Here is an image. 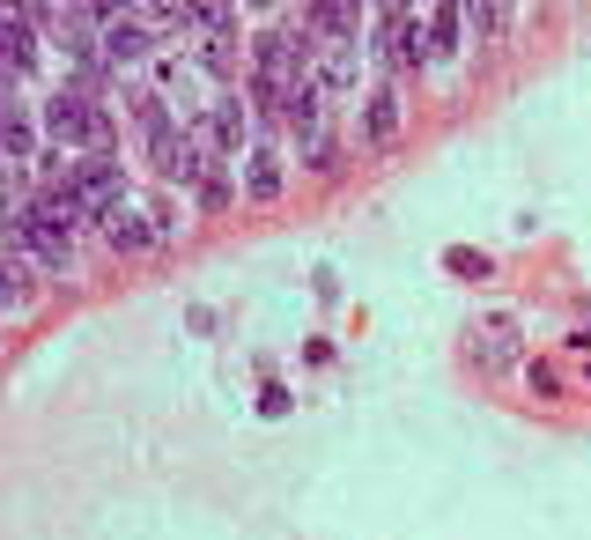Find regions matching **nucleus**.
<instances>
[{"mask_svg": "<svg viewBox=\"0 0 591 540\" xmlns=\"http://www.w3.org/2000/svg\"><path fill=\"white\" fill-rule=\"evenodd\" d=\"M466 23L473 37H503V0H466Z\"/></svg>", "mask_w": 591, "mask_h": 540, "instance_id": "nucleus-15", "label": "nucleus"}, {"mask_svg": "<svg viewBox=\"0 0 591 540\" xmlns=\"http://www.w3.org/2000/svg\"><path fill=\"white\" fill-rule=\"evenodd\" d=\"M45 134L60 148H111V119L97 97H82V89H60V97H45Z\"/></svg>", "mask_w": 591, "mask_h": 540, "instance_id": "nucleus-3", "label": "nucleus"}, {"mask_svg": "<svg viewBox=\"0 0 591 540\" xmlns=\"http://www.w3.org/2000/svg\"><path fill=\"white\" fill-rule=\"evenodd\" d=\"M200 37H207V45H200V67L230 82V74H237V37H230V30H200Z\"/></svg>", "mask_w": 591, "mask_h": 540, "instance_id": "nucleus-13", "label": "nucleus"}, {"mask_svg": "<svg viewBox=\"0 0 591 540\" xmlns=\"http://www.w3.org/2000/svg\"><path fill=\"white\" fill-rule=\"evenodd\" d=\"M362 134H370L377 148L399 134V89H392V82H385V89H370V104H362Z\"/></svg>", "mask_w": 591, "mask_h": 540, "instance_id": "nucleus-9", "label": "nucleus"}, {"mask_svg": "<svg viewBox=\"0 0 591 540\" xmlns=\"http://www.w3.org/2000/svg\"><path fill=\"white\" fill-rule=\"evenodd\" d=\"M303 163H311V171H340V148H333L326 126H318V134H303Z\"/></svg>", "mask_w": 591, "mask_h": 540, "instance_id": "nucleus-14", "label": "nucleus"}, {"mask_svg": "<svg viewBox=\"0 0 591 540\" xmlns=\"http://www.w3.org/2000/svg\"><path fill=\"white\" fill-rule=\"evenodd\" d=\"M311 52L318 45L303 30H259L252 37V97H259V111L281 119V97L311 82Z\"/></svg>", "mask_w": 591, "mask_h": 540, "instance_id": "nucleus-1", "label": "nucleus"}, {"mask_svg": "<svg viewBox=\"0 0 591 540\" xmlns=\"http://www.w3.org/2000/svg\"><path fill=\"white\" fill-rule=\"evenodd\" d=\"M37 67V23L15 0H0V74H30Z\"/></svg>", "mask_w": 591, "mask_h": 540, "instance_id": "nucleus-5", "label": "nucleus"}, {"mask_svg": "<svg viewBox=\"0 0 591 540\" xmlns=\"http://www.w3.org/2000/svg\"><path fill=\"white\" fill-rule=\"evenodd\" d=\"M97 45H104V60H141L148 52V23L141 15H111V23H97Z\"/></svg>", "mask_w": 591, "mask_h": 540, "instance_id": "nucleus-7", "label": "nucleus"}, {"mask_svg": "<svg viewBox=\"0 0 591 540\" xmlns=\"http://www.w3.org/2000/svg\"><path fill=\"white\" fill-rule=\"evenodd\" d=\"M444 267L459 274V282H481V274H488V252H466V245H451V252H444Z\"/></svg>", "mask_w": 591, "mask_h": 540, "instance_id": "nucleus-16", "label": "nucleus"}, {"mask_svg": "<svg viewBox=\"0 0 591 540\" xmlns=\"http://www.w3.org/2000/svg\"><path fill=\"white\" fill-rule=\"evenodd\" d=\"M193 8H222V0H193Z\"/></svg>", "mask_w": 591, "mask_h": 540, "instance_id": "nucleus-19", "label": "nucleus"}, {"mask_svg": "<svg viewBox=\"0 0 591 540\" xmlns=\"http://www.w3.org/2000/svg\"><path fill=\"white\" fill-rule=\"evenodd\" d=\"M244 126H252V119H244V104H237V97H215V111L193 119V141L222 163V156H237V148H244Z\"/></svg>", "mask_w": 591, "mask_h": 540, "instance_id": "nucleus-4", "label": "nucleus"}, {"mask_svg": "<svg viewBox=\"0 0 591 540\" xmlns=\"http://www.w3.org/2000/svg\"><path fill=\"white\" fill-rule=\"evenodd\" d=\"M45 171H52V185H67L74 215H104V208H119V200H126L119 156H82V163H60V156H52Z\"/></svg>", "mask_w": 591, "mask_h": 540, "instance_id": "nucleus-2", "label": "nucleus"}, {"mask_svg": "<svg viewBox=\"0 0 591 540\" xmlns=\"http://www.w3.org/2000/svg\"><path fill=\"white\" fill-rule=\"evenodd\" d=\"M318 89H326V97H348V89H355V45H326V67H318Z\"/></svg>", "mask_w": 591, "mask_h": 540, "instance_id": "nucleus-11", "label": "nucleus"}, {"mask_svg": "<svg viewBox=\"0 0 591 540\" xmlns=\"http://www.w3.org/2000/svg\"><path fill=\"white\" fill-rule=\"evenodd\" d=\"M200 208H230V178H222V163H207V178H200Z\"/></svg>", "mask_w": 591, "mask_h": 540, "instance_id": "nucleus-17", "label": "nucleus"}, {"mask_svg": "<svg viewBox=\"0 0 591 540\" xmlns=\"http://www.w3.org/2000/svg\"><path fill=\"white\" fill-rule=\"evenodd\" d=\"M473 363H481V370L518 363V319H481V326H473Z\"/></svg>", "mask_w": 591, "mask_h": 540, "instance_id": "nucleus-6", "label": "nucleus"}, {"mask_svg": "<svg viewBox=\"0 0 591 540\" xmlns=\"http://www.w3.org/2000/svg\"><path fill=\"white\" fill-rule=\"evenodd\" d=\"M104 237H111L119 252H141V245H156V230H148V222H141V208H126V200H119V208H104Z\"/></svg>", "mask_w": 591, "mask_h": 540, "instance_id": "nucleus-10", "label": "nucleus"}, {"mask_svg": "<svg viewBox=\"0 0 591 540\" xmlns=\"http://www.w3.org/2000/svg\"><path fill=\"white\" fill-rule=\"evenodd\" d=\"M244 193H252V200H274V193H281V156H274V148H252V171H244Z\"/></svg>", "mask_w": 591, "mask_h": 540, "instance_id": "nucleus-12", "label": "nucleus"}, {"mask_svg": "<svg viewBox=\"0 0 591 540\" xmlns=\"http://www.w3.org/2000/svg\"><path fill=\"white\" fill-rule=\"evenodd\" d=\"M466 45V0H436L429 15V60H451Z\"/></svg>", "mask_w": 591, "mask_h": 540, "instance_id": "nucleus-8", "label": "nucleus"}, {"mask_svg": "<svg viewBox=\"0 0 591 540\" xmlns=\"http://www.w3.org/2000/svg\"><path fill=\"white\" fill-rule=\"evenodd\" d=\"M15 296H23V289H15V282H8V267H0V304H15Z\"/></svg>", "mask_w": 591, "mask_h": 540, "instance_id": "nucleus-18", "label": "nucleus"}]
</instances>
